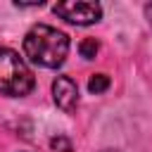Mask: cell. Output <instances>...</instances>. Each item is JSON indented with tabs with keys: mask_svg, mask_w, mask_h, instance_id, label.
<instances>
[{
	"mask_svg": "<svg viewBox=\"0 0 152 152\" xmlns=\"http://www.w3.org/2000/svg\"><path fill=\"white\" fill-rule=\"evenodd\" d=\"M66 52H69V36L48 24H38L24 36V55L28 57V62L38 66L45 69L62 66Z\"/></svg>",
	"mask_w": 152,
	"mask_h": 152,
	"instance_id": "6da1fadb",
	"label": "cell"
},
{
	"mask_svg": "<svg viewBox=\"0 0 152 152\" xmlns=\"http://www.w3.org/2000/svg\"><path fill=\"white\" fill-rule=\"evenodd\" d=\"M33 90V74L26 62L10 48L0 45V93L24 97Z\"/></svg>",
	"mask_w": 152,
	"mask_h": 152,
	"instance_id": "7a4b0ae2",
	"label": "cell"
},
{
	"mask_svg": "<svg viewBox=\"0 0 152 152\" xmlns=\"http://www.w3.org/2000/svg\"><path fill=\"white\" fill-rule=\"evenodd\" d=\"M52 12L62 19H66L69 24L76 26H88L100 21L102 17V7L97 2H86V0H66V2H57L52 7Z\"/></svg>",
	"mask_w": 152,
	"mask_h": 152,
	"instance_id": "3957f363",
	"label": "cell"
},
{
	"mask_svg": "<svg viewBox=\"0 0 152 152\" xmlns=\"http://www.w3.org/2000/svg\"><path fill=\"white\" fill-rule=\"evenodd\" d=\"M52 97H55V104L62 112L71 114L78 104V88L69 76H57L55 83H52Z\"/></svg>",
	"mask_w": 152,
	"mask_h": 152,
	"instance_id": "277c9868",
	"label": "cell"
},
{
	"mask_svg": "<svg viewBox=\"0 0 152 152\" xmlns=\"http://www.w3.org/2000/svg\"><path fill=\"white\" fill-rule=\"evenodd\" d=\"M107 88H109V76H104V74H93V76H90V81H88V90H90V93L100 95V93H104Z\"/></svg>",
	"mask_w": 152,
	"mask_h": 152,
	"instance_id": "5b68a950",
	"label": "cell"
},
{
	"mask_svg": "<svg viewBox=\"0 0 152 152\" xmlns=\"http://www.w3.org/2000/svg\"><path fill=\"white\" fill-rule=\"evenodd\" d=\"M78 52H81V57H86V59H95V55H97V40H95V38L81 40Z\"/></svg>",
	"mask_w": 152,
	"mask_h": 152,
	"instance_id": "8992f818",
	"label": "cell"
},
{
	"mask_svg": "<svg viewBox=\"0 0 152 152\" xmlns=\"http://www.w3.org/2000/svg\"><path fill=\"white\" fill-rule=\"evenodd\" d=\"M50 145H52V150H59V152H71V142H69L64 135L52 138V140H50Z\"/></svg>",
	"mask_w": 152,
	"mask_h": 152,
	"instance_id": "52a82bcc",
	"label": "cell"
},
{
	"mask_svg": "<svg viewBox=\"0 0 152 152\" xmlns=\"http://www.w3.org/2000/svg\"><path fill=\"white\" fill-rule=\"evenodd\" d=\"M145 17H147V21H150V26H152V2L145 5Z\"/></svg>",
	"mask_w": 152,
	"mask_h": 152,
	"instance_id": "ba28073f",
	"label": "cell"
},
{
	"mask_svg": "<svg viewBox=\"0 0 152 152\" xmlns=\"http://www.w3.org/2000/svg\"><path fill=\"white\" fill-rule=\"evenodd\" d=\"M104 152H112V150H104Z\"/></svg>",
	"mask_w": 152,
	"mask_h": 152,
	"instance_id": "9c48e42d",
	"label": "cell"
}]
</instances>
